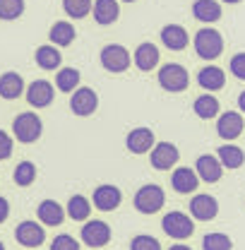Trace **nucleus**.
I'll return each instance as SVG.
<instances>
[{"label":"nucleus","mask_w":245,"mask_h":250,"mask_svg":"<svg viewBox=\"0 0 245 250\" xmlns=\"http://www.w3.org/2000/svg\"><path fill=\"white\" fill-rule=\"evenodd\" d=\"M195 53L202 61H214L224 53V36L214 29V27H204L195 34Z\"/></svg>","instance_id":"f257e3e1"},{"label":"nucleus","mask_w":245,"mask_h":250,"mask_svg":"<svg viewBox=\"0 0 245 250\" xmlns=\"http://www.w3.org/2000/svg\"><path fill=\"white\" fill-rule=\"evenodd\" d=\"M41 132H43V123H41V118L36 116V113H20L15 121H12V135L17 137V142H22V145H31V142H36L39 137H41Z\"/></svg>","instance_id":"f03ea898"},{"label":"nucleus","mask_w":245,"mask_h":250,"mask_svg":"<svg viewBox=\"0 0 245 250\" xmlns=\"http://www.w3.org/2000/svg\"><path fill=\"white\" fill-rule=\"evenodd\" d=\"M159 84H161V89H166V92H171V94L185 92L187 84H190V75H187V70H185L183 65L166 62L159 70Z\"/></svg>","instance_id":"7ed1b4c3"},{"label":"nucleus","mask_w":245,"mask_h":250,"mask_svg":"<svg viewBox=\"0 0 245 250\" xmlns=\"http://www.w3.org/2000/svg\"><path fill=\"white\" fill-rule=\"evenodd\" d=\"M163 202H166V192H163V188L154 186H142L137 190V195H135V209L140 212V214H156L161 207H163Z\"/></svg>","instance_id":"20e7f679"},{"label":"nucleus","mask_w":245,"mask_h":250,"mask_svg":"<svg viewBox=\"0 0 245 250\" xmlns=\"http://www.w3.org/2000/svg\"><path fill=\"white\" fill-rule=\"evenodd\" d=\"M161 229L166 236L176 238V241H185L195 233V221L192 217H187L183 212H168L163 221H161Z\"/></svg>","instance_id":"39448f33"},{"label":"nucleus","mask_w":245,"mask_h":250,"mask_svg":"<svg viewBox=\"0 0 245 250\" xmlns=\"http://www.w3.org/2000/svg\"><path fill=\"white\" fill-rule=\"evenodd\" d=\"M101 65L108 70V72H125L127 67H130V51L121 46V43H108V46H103L101 48Z\"/></svg>","instance_id":"423d86ee"},{"label":"nucleus","mask_w":245,"mask_h":250,"mask_svg":"<svg viewBox=\"0 0 245 250\" xmlns=\"http://www.w3.org/2000/svg\"><path fill=\"white\" fill-rule=\"evenodd\" d=\"M111 241V226L101 219H87L82 226V243L89 248H103Z\"/></svg>","instance_id":"0eeeda50"},{"label":"nucleus","mask_w":245,"mask_h":250,"mask_svg":"<svg viewBox=\"0 0 245 250\" xmlns=\"http://www.w3.org/2000/svg\"><path fill=\"white\" fill-rule=\"evenodd\" d=\"M181 152L173 142H156L152 149H149V161L156 171H168L178 164Z\"/></svg>","instance_id":"6e6552de"},{"label":"nucleus","mask_w":245,"mask_h":250,"mask_svg":"<svg viewBox=\"0 0 245 250\" xmlns=\"http://www.w3.org/2000/svg\"><path fill=\"white\" fill-rule=\"evenodd\" d=\"M96 108H99V96H96L94 89H89V87H77L72 92V96H70V111L75 116L87 118V116H92Z\"/></svg>","instance_id":"1a4fd4ad"},{"label":"nucleus","mask_w":245,"mask_h":250,"mask_svg":"<svg viewBox=\"0 0 245 250\" xmlns=\"http://www.w3.org/2000/svg\"><path fill=\"white\" fill-rule=\"evenodd\" d=\"M15 238H17V243L20 246H24V248H39V246H43V241H46V229L41 226V224H36V221H22L17 229H15Z\"/></svg>","instance_id":"9d476101"},{"label":"nucleus","mask_w":245,"mask_h":250,"mask_svg":"<svg viewBox=\"0 0 245 250\" xmlns=\"http://www.w3.org/2000/svg\"><path fill=\"white\" fill-rule=\"evenodd\" d=\"M92 202L96 209H101V212H113V209H118L122 202V192L118 186H111V183H106V186H99L94 190L92 195Z\"/></svg>","instance_id":"9b49d317"},{"label":"nucleus","mask_w":245,"mask_h":250,"mask_svg":"<svg viewBox=\"0 0 245 250\" xmlns=\"http://www.w3.org/2000/svg\"><path fill=\"white\" fill-rule=\"evenodd\" d=\"M24 94H27V101H29L31 108H46V106H51V101L56 96L53 84L46 80H34L29 87H24Z\"/></svg>","instance_id":"f8f14e48"},{"label":"nucleus","mask_w":245,"mask_h":250,"mask_svg":"<svg viewBox=\"0 0 245 250\" xmlns=\"http://www.w3.org/2000/svg\"><path fill=\"white\" fill-rule=\"evenodd\" d=\"M243 130H245V123H243V116H241L238 111H226V113H221L219 121H216V132H219V137H224L226 142L241 137Z\"/></svg>","instance_id":"ddd939ff"},{"label":"nucleus","mask_w":245,"mask_h":250,"mask_svg":"<svg viewBox=\"0 0 245 250\" xmlns=\"http://www.w3.org/2000/svg\"><path fill=\"white\" fill-rule=\"evenodd\" d=\"M190 214H192V219H197V221H212L219 214L216 197L214 195H204V192L195 195L190 200Z\"/></svg>","instance_id":"4468645a"},{"label":"nucleus","mask_w":245,"mask_h":250,"mask_svg":"<svg viewBox=\"0 0 245 250\" xmlns=\"http://www.w3.org/2000/svg\"><path fill=\"white\" fill-rule=\"evenodd\" d=\"M154 145H156V140H154V132L149 127H135L125 137V147L132 154H147Z\"/></svg>","instance_id":"2eb2a0df"},{"label":"nucleus","mask_w":245,"mask_h":250,"mask_svg":"<svg viewBox=\"0 0 245 250\" xmlns=\"http://www.w3.org/2000/svg\"><path fill=\"white\" fill-rule=\"evenodd\" d=\"M195 173H197V178L204 181V183H216V181H221V176H224V166L219 164V159H216L214 154H202V156H197Z\"/></svg>","instance_id":"dca6fc26"},{"label":"nucleus","mask_w":245,"mask_h":250,"mask_svg":"<svg viewBox=\"0 0 245 250\" xmlns=\"http://www.w3.org/2000/svg\"><path fill=\"white\" fill-rule=\"evenodd\" d=\"M92 12H94V20H96L101 27L113 24V22L121 17V2H118V0H94Z\"/></svg>","instance_id":"f3484780"},{"label":"nucleus","mask_w":245,"mask_h":250,"mask_svg":"<svg viewBox=\"0 0 245 250\" xmlns=\"http://www.w3.org/2000/svg\"><path fill=\"white\" fill-rule=\"evenodd\" d=\"M132 61L137 65V70H142V72H152L154 67L159 65L161 61V53H159V48L154 46V43H140L137 48H135V56H132Z\"/></svg>","instance_id":"a211bd4d"},{"label":"nucleus","mask_w":245,"mask_h":250,"mask_svg":"<svg viewBox=\"0 0 245 250\" xmlns=\"http://www.w3.org/2000/svg\"><path fill=\"white\" fill-rule=\"evenodd\" d=\"M171 186H173L176 192H181V195H190V192H195V190H197L200 178H197L195 168L181 166V168H176V171H173V176H171Z\"/></svg>","instance_id":"6ab92c4d"},{"label":"nucleus","mask_w":245,"mask_h":250,"mask_svg":"<svg viewBox=\"0 0 245 250\" xmlns=\"http://www.w3.org/2000/svg\"><path fill=\"white\" fill-rule=\"evenodd\" d=\"M197 82H200V87L207 89V92H219V89H224V84H226V72H224L221 67H216V65H207V67H202V70L197 72Z\"/></svg>","instance_id":"aec40b11"},{"label":"nucleus","mask_w":245,"mask_h":250,"mask_svg":"<svg viewBox=\"0 0 245 250\" xmlns=\"http://www.w3.org/2000/svg\"><path fill=\"white\" fill-rule=\"evenodd\" d=\"M36 217L43 226H61L65 219V207H61L56 200H43L36 209Z\"/></svg>","instance_id":"412c9836"},{"label":"nucleus","mask_w":245,"mask_h":250,"mask_svg":"<svg viewBox=\"0 0 245 250\" xmlns=\"http://www.w3.org/2000/svg\"><path fill=\"white\" fill-rule=\"evenodd\" d=\"M161 41H163V46L168 51H183L187 46V41H190V36H187L185 27H181V24H166L161 29Z\"/></svg>","instance_id":"4be33fe9"},{"label":"nucleus","mask_w":245,"mask_h":250,"mask_svg":"<svg viewBox=\"0 0 245 250\" xmlns=\"http://www.w3.org/2000/svg\"><path fill=\"white\" fill-rule=\"evenodd\" d=\"M192 15L200 22H219L221 20V2L219 0H195L192 2Z\"/></svg>","instance_id":"5701e85b"},{"label":"nucleus","mask_w":245,"mask_h":250,"mask_svg":"<svg viewBox=\"0 0 245 250\" xmlns=\"http://www.w3.org/2000/svg\"><path fill=\"white\" fill-rule=\"evenodd\" d=\"M24 94V80L22 75L17 72H2L0 75V96L12 101V99H20Z\"/></svg>","instance_id":"b1692460"},{"label":"nucleus","mask_w":245,"mask_h":250,"mask_svg":"<svg viewBox=\"0 0 245 250\" xmlns=\"http://www.w3.org/2000/svg\"><path fill=\"white\" fill-rule=\"evenodd\" d=\"M34 61H36V65H39L41 70H58L62 62V56H61V51H58V46L46 43V46H39V48H36Z\"/></svg>","instance_id":"393cba45"},{"label":"nucleus","mask_w":245,"mask_h":250,"mask_svg":"<svg viewBox=\"0 0 245 250\" xmlns=\"http://www.w3.org/2000/svg\"><path fill=\"white\" fill-rule=\"evenodd\" d=\"M216 159H219V164L224 166V168H241L245 164V154L241 147H236V145H221L219 147V152H216Z\"/></svg>","instance_id":"a878e982"},{"label":"nucleus","mask_w":245,"mask_h":250,"mask_svg":"<svg viewBox=\"0 0 245 250\" xmlns=\"http://www.w3.org/2000/svg\"><path fill=\"white\" fill-rule=\"evenodd\" d=\"M65 214L72 219V221H87L89 214H92V202H89L84 195H72V197L67 200Z\"/></svg>","instance_id":"bb28decb"},{"label":"nucleus","mask_w":245,"mask_h":250,"mask_svg":"<svg viewBox=\"0 0 245 250\" xmlns=\"http://www.w3.org/2000/svg\"><path fill=\"white\" fill-rule=\"evenodd\" d=\"M75 36H77V31L72 27V22H56L51 31H48V41L53 43V46H70L72 41H75Z\"/></svg>","instance_id":"cd10ccee"},{"label":"nucleus","mask_w":245,"mask_h":250,"mask_svg":"<svg viewBox=\"0 0 245 250\" xmlns=\"http://www.w3.org/2000/svg\"><path fill=\"white\" fill-rule=\"evenodd\" d=\"M192 111H195L202 121L216 118V116H219V99L212 96V94H202V96H197V99H195Z\"/></svg>","instance_id":"c85d7f7f"},{"label":"nucleus","mask_w":245,"mask_h":250,"mask_svg":"<svg viewBox=\"0 0 245 250\" xmlns=\"http://www.w3.org/2000/svg\"><path fill=\"white\" fill-rule=\"evenodd\" d=\"M56 87L65 94H72L80 87V70L77 67H61L56 75Z\"/></svg>","instance_id":"c756f323"},{"label":"nucleus","mask_w":245,"mask_h":250,"mask_svg":"<svg viewBox=\"0 0 245 250\" xmlns=\"http://www.w3.org/2000/svg\"><path fill=\"white\" fill-rule=\"evenodd\" d=\"M12 178H15V183H17V186H22V188L31 186V183L36 181V166H34L31 161H20V164L15 166Z\"/></svg>","instance_id":"7c9ffc66"},{"label":"nucleus","mask_w":245,"mask_h":250,"mask_svg":"<svg viewBox=\"0 0 245 250\" xmlns=\"http://www.w3.org/2000/svg\"><path fill=\"white\" fill-rule=\"evenodd\" d=\"M62 10L72 20H82L92 12V0H62Z\"/></svg>","instance_id":"2f4dec72"},{"label":"nucleus","mask_w":245,"mask_h":250,"mask_svg":"<svg viewBox=\"0 0 245 250\" xmlns=\"http://www.w3.org/2000/svg\"><path fill=\"white\" fill-rule=\"evenodd\" d=\"M24 15V0H0V20L12 22Z\"/></svg>","instance_id":"473e14b6"},{"label":"nucleus","mask_w":245,"mask_h":250,"mask_svg":"<svg viewBox=\"0 0 245 250\" xmlns=\"http://www.w3.org/2000/svg\"><path fill=\"white\" fill-rule=\"evenodd\" d=\"M233 241L226 233H207L202 238V250H231Z\"/></svg>","instance_id":"72a5a7b5"},{"label":"nucleus","mask_w":245,"mask_h":250,"mask_svg":"<svg viewBox=\"0 0 245 250\" xmlns=\"http://www.w3.org/2000/svg\"><path fill=\"white\" fill-rule=\"evenodd\" d=\"M130 250H161V243L154 238V236H147V233H140L130 241Z\"/></svg>","instance_id":"f704fd0d"},{"label":"nucleus","mask_w":245,"mask_h":250,"mask_svg":"<svg viewBox=\"0 0 245 250\" xmlns=\"http://www.w3.org/2000/svg\"><path fill=\"white\" fill-rule=\"evenodd\" d=\"M51 250H80V243H77L70 233H61V236H56V238H53Z\"/></svg>","instance_id":"c9c22d12"},{"label":"nucleus","mask_w":245,"mask_h":250,"mask_svg":"<svg viewBox=\"0 0 245 250\" xmlns=\"http://www.w3.org/2000/svg\"><path fill=\"white\" fill-rule=\"evenodd\" d=\"M231 72L238 77V80H245V53H236L233 58H231Z\"/></svg>","instance_id":"e433bc0d"},{"label":"nucleus","mask_w":245,"mask_h":250,"mask_svg":"<svg viewBox=\"0 0 245 250\" xmlns=\"http://www.w3.org/2000/svg\"><path fill=\"white\" fill-rule=\"evenodd\" d=\"M10 156H12V137L5 130H0V161H5Z\"/></svg>","instance_id":"4c0bfd02"},{"label":"nucleus","mask_w":245,"mask_h":250,"mask_svg":"<svg viewBox=\"0 0 245 250\" xmlns=\"http://www.w3.org/2000/svg\"><path fill=\"white\" fill-rule=\"evenodd\" d=\"M7 217H10V202L5 197H0V224L7 221Z\"/></svg>","instance_id":"58836bf2"},{"label":"nucleus","mask_w":245,"mask_h":250,"mask_svg":"<svg viewBox=\"0 0 245 250\" xmlns=\"http://www.w3.org/2000/svg\"><path fill=\"white\" fill-rule=\"evenodd\" d=\"M238 108L245 113V92H241V96H238Z\"/></svg>","instance_id":"ea45409f"},{"label":"nucleus","mask_w":245,"mask_h":250,"mask_svg":"<svg viewBox=\"0 0 245 250\" xmlns=\"http://www.w3.org/2000/svg\"><path fill=\"white\" fill-rule=\"evenodd\" d=\"M168 250H192V248H190V246H171Z\"/></svg>","instance_id":"a19ab883"},{"label":"nucleus","mask_w":245,"mask_h":250,"mask_svg":"<svg viewBox=\"0 0 245 250\" xmlns=\"http://www.w3.org/2000/svg\"><path fill=\"white\" fill-rule=\"evenodd\" d=\"M221 2H228V5H236V2H241V0H221Z\"/></svg>","instance_id":"79ce46f5"},{"label":"nucleus","mask_w":245,"mask_h":250,"mask_svg":"<svg viewBox=\"0 0 245 250\" xmlns=\"http://www.w3.org/2000/svg\"><path fill=\"white\" fill-rule=\"evenodd\" d=\"M0 250H5V246H2V241H0Z\"/></svg>","instance_id":"37998d69"},{"label":"nucleus","mask_w":245,"mask_h":250,"mask_svg":"<svg viewBox=\"0 0 245 250\" xmlns=\"http://www.w3.org/2000/svg\"><path fill=\"white\" fill-rule=\"evenodd\" d=\"M122 2H135V0H122Z\"/></svg>","instance_id":"c03bdc74"}]
</instances>
